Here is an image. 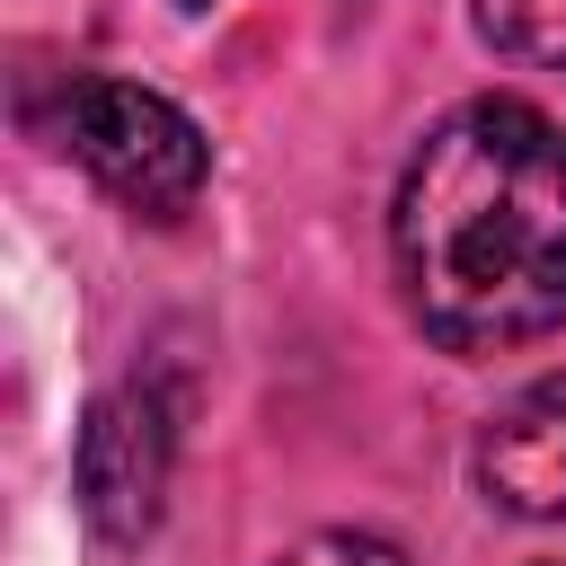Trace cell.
Listing matches in <instances>:
<instances>
[{
	"mask_svg": "<svg viewBox=\"0 0 566 566\" xmlns=\"http://www.w3.org/2000/svg\"><path fill=\"white\" fill-rule=\"evenodd\" d=\"M407 318L442 354H513L566 327V133L531 97L451 106L389 203Z\"/></svg>",
	"mask_w": 566,
	"mask_h": 566,
	"instance_id": "obj_1",
	"label": "cell"
},
{
	"mask_svg": "<svg viewBox=\"0 0 566 566\" xmlns=\"http://www.w3.org/2000/svg\"><path fill=\"white\" fill-rule=\"evenodd\" d=\"M62 142L142 221H186L195 195H203V177H212L203 124L177 97H159L142 80H115V71H80L62 88Z\"/></svg>",
	"mask_w": 566,
	"mask_h": 566,
	"instance_id": "obj_2",
	"label": "cell"
},
{
	"mask_svg": "<svg viewBox=\"0 0 566 566\" xmlns=\"http://www.w3.org/2000/svg\"><path fill=\"white\" fill-rule=\"evenodd\" d=\"M168 495V416L142 389H115L80 424V504L106 539H142Z\"/></svg>",
	"mask_w": 566,
	"mask_h": 566,
	"instance_id": "obj_3",
	"label": "cell"
},
{
	"mask_svg": "<svg viewBox=\"0 0 566 566\" xmlns=\"http://www.w3.org/2000/svg\"><path fill=\"white\" fill-rule=\"evenodd\" d=\"M478 486L486 504L522 522H566V371L504 398L478 433Z\"/></svg>",
	"mask_w": 566,
	"mask_h": 566,
	"instance_id": "obj_4",
	"label": "cell"
},
{
	"mask_svg": "<svg viewBox=\"0 0 566 566\" xmlns=\"http://www.w3.org/2000/svg\"><path fill=\"white\" fill-rule=\"evenodd\" d=\"M478 35L531 71H566V0H478Z\"/></svg>",
	"mask_w": 566,
	"mask_h": 566,
	"instance_id": "obj_5",
	"label": "cell"
},
{
	"mask_svg": "<svg viewBox=\"0 0 566 566\" xmlns=\"http://www.w3.org/2000/svg\"><path fill=\"white\" fill-rule=\"evenodd\" d=\"M274 566H407V548H389L380 531H318L292 557H274Z\"/></svg>",
	"mask_w": 566,
	"mask_h": 566,
	"instance_id": "obj_6",
	"label": "cell"
},
{
	"mask_svg": "<svg viewBox=\"0 0 566 566\" xmlns=\"http://www.w3.org/2000/svg\"><path fill=\"white\" fill-rule=\"evenodd\" d=\"M195 9H203V0H195Z\"/></svg>",
	"mask_w": 566,
	"mask_h": 566,
	"instance_id": "obj_7",
	"label": "cell"
}]
</instances>
